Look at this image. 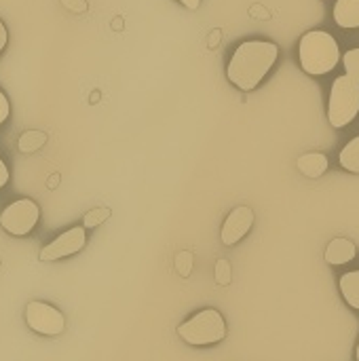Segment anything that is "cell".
<instances>
[{"label":"cell","mask_w":359,"mask_h":361,"mask_svg":"<svg viewBox=\"0 0 359 361\" xmlns=\"http://www.w3.org/2000/svg\"><path fill=\"white\" fill-rule=\"evenodd\" d=\"M279 57V47L269 40H243L226 68L229 80L241 91H254L273 70Z\"/></svg>","instance_id":"6da1fadb"},{"label":"cell","mask_w":359,"mask_h":361,"mask_svg":"<svg viewBox=\"0 0 359 361\" xmlns=\"http://www.w3.org/2000/svg\"><path fill=\"white\" fill-rule=\"evenodd\" d=\"M298 59H300V68L307 74L324 76L339 66L341 49L332 34L324 30H311L298 42Z\"/></svg>","instance_id":"7a4b0ae2"},{"label":"cell","mask_w":359,"mask_h":361,"mask_svg":"<svg viewBox=\"0 0 359 361\" xmlns=\"http://www.w3.org/2000/svg\"><path fill=\"white\" fill-rule=\"evenodd\" d=\"M178 336L193 347L218 345L226 336V322L220 311L203 309L178 328Z\"/></svg>","instance_id":"3957f363"},{"label":"cell","mask_w":359,"mask_h":361,"mask_svg":"<svg viewBox=\"0 0 359 361\" xmlns=\"http://www.w3.org/2000/svg\"><path fill=\"white\" fill-rule=\"evenodd\" d=\"M359 114V80L351 76H339L332 82L328 99V121L332 127L341 129L355 121Z\"/></svg>","instance_id":"277c9868"},{"label":"cell","mask_w":359,"mask_h":361,"mask_svg":"<svg viewBox=\"0 0 359 361\" xmlns=\"http://www.w3.org/2000/svg\"><path fill=\"white\" fill-rule=\"evenodd\" d=\"M40 220V207L32 199H17L0 214V226L13 237H25Z\"/></svg>","instance_id":"5b68a950"},{"label":"cell","mask_w":359,"mask_h":361,"mask_svg":"<svg viewBox=\"0 0 359 361\" xmlns=\"http://www.w3.org/2000/svg\"><path fill=\"white\" fill-rule=\"evenodd\" d=\"M23 317L28 328L40 336H59L66 328V319L61 311H57L47 302H38V300L28 302Z\"/></svg>","instance_id":"8992f818"},{"label":"cell","mask_w":359,"mask_h":361,"mask_svg":"<svg viewBox=\"0 0 359 361\" xmlns=\"http://www.w3.org/2000/svg\"><path fill=\"white\" fill-rule=\"evenodd\" d=\"M87 243V233L83 226H72L70 231L61 233L59 237H55L51 243H47L38 258L42 262H51V260H61V258H68V256H74L78 254Z\"/></svg>","instance_id":"52a82bcc"},{"label":"cell","mask_w":359,"mask_h":361,"mask_svg":"<svg viewBox=\"0 0 359 361\" xmlns=\"http://www.w3.org/2000/svg\"><path fill=\"white\" fill-rule=\"evenodd\" d=\"M252 226H254V212L250 209V207H245V205H241V207H235L229 216H226V220H224V224H222V231H220V239H222V243L224 245H237L250 231H252Z\"/></svg>","instance_id":"ba28073f"},{"label":"cell","mask_w":359,"mask_h":361,"mask_svg":"<svg viewBox=\"0 0 359 361\" xmlns=\"http://www.w3.org/2000/svg\"><path fill=\"white\" fill-rule=\"evenodd\" d=\"M358 250H355V243L349 241V239H332L326 247V262L332 264V267H341V264H347L355 258Z\"/></svg>","instance_id":"9c48e42d"},{"label":"cell","mask_w":359,"mask_h":361,"mask_svg":"<svg viewBox=\"0 0 359 361\" xmlns=\"http://www.w3.org/2000/svg\"><path fill=\"white\" fill-rule=\"evenodd\" d=\"M332 15L341 27L355 30L359 27V0H336Z\"/></svg>","instance_id":"30bf717a"},{"label":"cell","mask_w":359,"mask_h":361,"mask_svg":"<svg viewBox=\"0 0 359 361\" xmlns=\"http://www.w3.org/2000/svg\"><path fill=\"white\" fill-rule=\"evenodd\" d=\"M298 171L307 178H322L328 171V157L322 152H307L298 159Z\"/></svg>","instance_id":"8fae6325"},{"label":"cell","mask_w":359,"mask_h":361,"mask_svg":"<svg viewBox=\"0 0 359 361\" xmlns=\"http://www.w3.org/2000/svg\"><path fill=\"white\" fill-rule=\"evenodd\" d=\"M339 288H341V294L345 298V302L359 311V271H351V273H345L339 281Z\"/></svg>","instance_id":"7c38bea8"},{"label":"cell","mask_w":359,"mask_h":361,"mask_svg":"<svg viewBox=\"0 0 359 361\" xmlns=\"http://www.w3.org/2000/svg\"><path fill=\"white\" fill-rule=\"evenodd\" d=\"M339 163L343 169L351 171V173H359V135H355L343 150L339 157Z\"/></svg>","instance_id":"4fadbf2b"},{"label":"cell","mask_w":359,"mask_h":361,"mask_svg":"<svg viewBox=\"0 0 359 361\" xmlns=\"http://www.w3.org/2000/svg\"><path fill=\"white\" fill-rule=\"evenodd\" d=\"M44 144H47V135H44L42 131L30 129V131L21 133V137H19V142H17V148H19L21 152H25V154H30V152L40 150Z\"/></svg>","instance_id":"5bb4252c"},{"label":"cell","mask_w":359,"mask_h":361,"mask_svg":"<svg viewBox=\"0 0 359 361\" xmlns=\"http://www.w3.org/2000/svg\"><path fill=\"white\" fill-rule=\"evenodd\" d=\"M343 63H345L347 76L359 80V47L358 49H349V51L343 55Z\"/></svg>","instance_id":"9a60e30c"},{"label":"cell","mask_w":359,"mask_h":361,"mask_svg":"<svg viewBox=\"0 0 359 361\" xmlns=\"http://www.w3.org/2000/svg\"><path fill=\"white\" fill-rule=\"evenodd\" d=\"M214 277H216V283L218 286H229L231 283V277H233V271H231V262L220 258L214 267Z\"/></svg>","instance_id":"2e32d148"},{"label":"cell","mask_w":359,"mask_h":361,"mask_svg":"<svg viewBox=\"0 0 359 361\" xmlns=\"http://www.w3.org/2000/svg\"><path fill=\"white\" fill-rule=\"evenodd\" d=\"M110 218V209H106V207H97V209H91L87 216H85V226L87 228H95V226H99L102 222H106Z\"/></svg>","instance_id":"e0dca14e"},{"label":"cell","mask_w":359,"mask_h":361,"mask_svg":"<svg viewBox=\"0 0 359 361\" xmlns=\"http://www.w3.org/2000/svg\"><path fill=\"white\" fill-rule=\"evenodd\" d=\"M176 271L182 277H188L190 275V271H193V254L190 252H180L176 256Z\"/></svg>","instance_id":"ac0fdd59"},{"label":"cell","mask_w":359,"mask_h":361,"mask_svg":"<svg viewBox=\"0 0 359 361\" xmlns=\"http://www.w3.org/2000/svg\"><path fill=\"white\" fill-rule=\"evenodd\" d=\"M11 116V102L8 97L0 91V125H4V121Z\"/></svg>","instance_id":"d6986e66"},{"label":"cell","mask_w":359,"mask_h":361,"mask_svg":"<svg viewBox=\"0 0 359 361\" xmlns=\"http://www.w3.org/2000/svg\"><path fill=\"white\" fill-rule=\"evenodd\" d=\"M61 4L72 11V13H85L87 11V2L85 0H61Z\"/></svg>","instance_id":"ffe728a7"},{"label":"cell","mask_w":359,"mask_h":361,"mask_svg":"<svg viewBox=\"0 0 359 361\" xmlns=\"http://www.w3.org/2000/svg\"><path fill=\"white\" fill-rule=\"evenodd\" d=\"M8 167L4 165V161L0 159V188H4L6 186V182H8Z\"/></svg>","instance_id":"44dd1931"},{"label":"cell","mask_w":359,"mask_h":361,"mask_svg":"<svg viewBox=\"0 0 359 361\" xmlns=\"http://www.w3.org/2000/svg\"><path fill=\"white\" fill-rule=\"evenodd\" d=\"M6 40H8V32H6V25L0 21V53H2L4 47H6Z\"/></svg>","instance_id":"7402d4cb"},{"label":"cell","mask_w":359,"mask_h":361,"mask_svg":"<svg viewBox=\"0 0 359 361\" xmlns=\"http://www.w3.org/2000/svg\"><path fill=\"white\" fill-rule=\"evenodd\" d=\"M252 15H254V17H264V19L269 17V13H267L264 8H260V6H254V8H252Z\"/></svg>","instance_id":"603a6c76"},{"label":"cell","mask_w":359,"mask_h":361,"mask_svg":"<svg viewBox=\"0 0 359 361\" xmlns=\"http://www.w3.org/2000/svg\"><path fill=\"white\" fill-rule=\"evenodd\" d=\"M186 8H197L201 4V0H180Z\"/></svg>","instance_id":"cb8c5ba5"},{"label":"cell","mask_w":359,"mask_h":361,"mask_svg":"<svg viewBox=\"0 0 359 361\" xmlns=\"http://www.w3.org/2000/svg\"><path fill=\"white\" fill-rule=\"evenodd\" d=\"M218 42H220V32L216 30V32H214V34L209 36V44H212V47H216Z\"/></svg>","instance_id":"d4e9b609"},{"label":"cell","mask_w":359,"mask_h":361,"mask_svg":"<svg viewBox=\"0 0 359 361\" xmlns=\"http://www.w3.org/2000/svg\"><path fill=\"white\" fill-rule=\"evenodd\" d=\"M49 184H51V186H55V184H57V176H53V178L49 180Z\"/></svg>","instance_id":"484cf974"},{"label":"cell","mask_w":359,"mask_h":361,"mask_svg":"<svg viewBox=\"0 0 359 361\" xmlns=\"http://www.w3.org/2000/svg\"><path fill=\"white\" fill-rule=\"evenodd\" d=\"M355 360L359 361V345H358V349H355Z\"/></svg>","instance_id":"4316f807"}]
</instances>
